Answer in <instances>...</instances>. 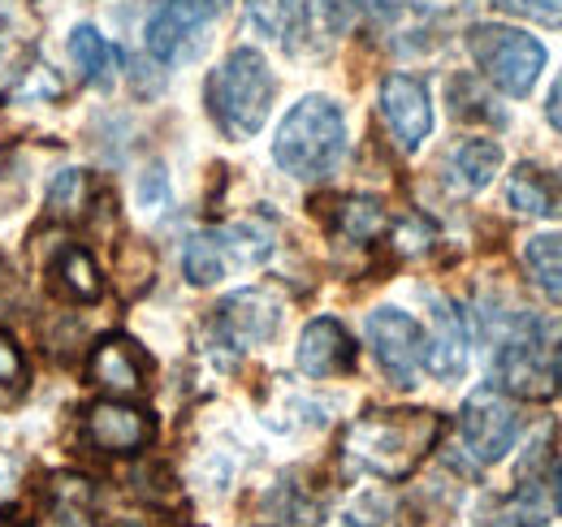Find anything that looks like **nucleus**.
<instances>
[{
	"instance_id": "39448f33",
	"label": "nucleus",
	"mask_w": 562,
	"mask_h": 527,
	"mask_svg": "<svg viewBox=\"0 0 562 527\" xmlns=\"http://www.w3.org/2000/svg\"><path fill=\"white\" fill-rule=\"evenodd\" d=\"M468 53L476 69L490 78L502 96H528L546 69V48L541 40L515 31V26H502V22H481L468 31Z\"/></svg>"
},
{
	"instance_id": "a878e982",
	"label": "nucleus",
	"mask_w": 562,
	"mask_h": 527,
	"mask_svg": "<svg viewBox=\"0 0 562 527\" xmlns=\"http://www.w3.org/2000/svg\"><path fill=\"white\" fill-rule=\"evenodd\" d=\"M502 13L528 18L537 26H562V0H493Z\"/></svg>"
},
{
	"instance_id": "ddd939ff",
	"label": "nucleus",
	"mask_w": 562,
	"mask_h": 527,
	"mask_svg": "<svg viewBox=\"0 0 562 527\" xmlns=\"http://www.w3.org/2000/svg\"><path fill=\"white\" fill-rule=\"evenodd\" d=\"M87 377L104 394L135 397L147 385V359L131 337H104V341H95V350L87 359Z\"/></svg>"
},
{
	"instance_id": "cd10ccee",
	"label": "nucleus",
	"mask_w": 562,
	"mask_h": 527,
	"mask_svg": "<svg viewBox=\"0 0 562 527\" xmlns=\"http://www.w3.org/2000/svg\"><path fill=\"white\" fill-rule=\"evenodd\" d=\"M139 199L147 212H160V208L169 203V178H165V169H147V173H143Z\"/></svg>"
},
{
	"instance_id": "b1692460",
	"label": "nucleus",
	"mask_w": 562,
	"mask_h": 527,
	"mask_svg": "<svg viewBox=\"0 0 562 527\" xmlns=\"http://www.w3.org/2000/svg\"><path fill=\"white\" fill-rule=\"evenodd\" d=\"M48 208H53V216H61V221L87 216V173H82V169H66V173L53 182V191H48Z\"/></svg>"
},
{
	"instance_id": "c9c22d12",
	"label": "nucleus",
	"mask_w": 562,
	"mask_h": 527,
	"mask_svg": "<svg viewBox=\"0 0 562 527\" xmlns=\"http://www.w3.org/2000/svg\"><path fill=\"white\" fill-rule=\"evenodd\" d=\"M0 527H22V524H0Z\"/></svg>"
},
{
	"instance_id": "0eeeda50",
	"label": "nucleus",
	"mask_w": 562,
	"mask_h": 527,
	"mask_svg": "<svg viewBox=\"0 0 562 527\" xmlns=\"http://www.w3.org/2000/svg\"><path fill=\"white\" fill-rule=\"evenodd\" d=\"M368 346H372V355H376V363H381V372L394 381V385H416V377H420L424 368V329L420 321H412L407 312H398V307H376L372 316H368Z\"/></svg>"
},
{
	"instance_id": "5701e85b",
	"label": "nucleus",
	"mask_w": 562,
	"mask_h": 527,
	"mask_svg": "<svg viewBox=\"0 0 562 527\" xmlns=\"http://www.w3.org/2000/svg\"><path fill=\"white\" fill-rule=\"evenodd\" d=\"M225 247H221V238L216 234H195V238H187V247H182V272H187V281H195V285H212V281H221L225 277Z\"/></svg>"
},
{
	"instance_id": "1a4fd4ad",
	"label": "nucleus",
	"mask_w": 562,
	"mask_h": 527,
	"mask_svg": "<svg viewBox=\"0 0 562 527\" xmlns=\"http://www.w3.org/2000/svg\"><path fill=\"white\" fill-rule=\"evenodd\" d=\"M225 9L229 0H160L147 18V53L160 61H182Z\"/></svg>"
},
{
	"instance_id": "4468645a",
	"label": "nucleus",
	"mask_w": 562,
	"mask_h": 527,
	"mask_svg": "<svg viewBox=\"0 0 562 527\" xmlns=\"http://www.w3.org/2000/svg\"><path fill=\"white\" fill-rule=\"evenodd\" d=\"M424 368L441 381H454L463 377L468 368V329H463V316L450 307V303H432V329L424 333Z\"/></svg>"
},
{
	"instance_id": "393cba45",
	"label": "nucleus",
	"mask_w": 562,
	"mask_h": 527,
	"mask_svg": "<svg viewBox=\"0 0 562 527\" xmlns=\"http://www.w3.org/2000/svg\"><path fill=\"white\" fill-rule=\"evenodd\" d=\"M26 44L0 22V96L9 91V87H18V78L26 74Z\"/></svg>"
},
{
	"instance_id": "9b49d317",
	"label": "nucleus",
	"mask_w": 562,
	"mask_h": 527,
	"mask_svg": "<svg viewBox=\"0 0 562 527\" xmlns=\"http://www.w3.org/2000/svg\"><path fill=\"white\" fill-rule=\"evenodd\" d=\"M281 325V303L269 290H238L216 307V329L234 350L265 346Z\"/></svg>"
},
{
	"instance_id": "423d86ee",
	"label": "nucleus",
	"mask_w": 562,
	"mask_h": 527,
	"mask_svg": "<svg viewBox=\"0 0 562 527\" xmlns=\"http://www.w3.org/2000/svg\"><path fill=\"white\" fill-rule=\"evenodd\" d=\"M519 433H524V415L502 390H481V394L468 397L463 411H459V437H463L468 455L481 467H493V462L506 459L515 450Z\"/></svg>"
},
{
	"instance_id": "f257e3e1",
	"label": "nucleus",
	"mask_w": 562,
	"mask_h": 527,
	"mask_svg": "<svg viewBox=\"0 0 562 527\" xmlns=\"http://www.w3.org/2000/svg\"><path fill=\"white\" fill-rule=\"evenodd\" d=\"M441 437L437 411H368L342 433V455L376 480H407Z\"/></svg>"
},
{
	"instance_id": "6e6552de",
	"label": "nucleus",
	"mask_w": 562,
	"mask_h": 527,
	"mask_svg": "<svg viewBox=\"0 0 562 527\" xmlns=\"http://www.w3.org/2000/svg\"><path fill=\"white\" fill-rule=\"evenodd\" d=\"M82 437L95 455H109V459H131L151 446L156 437V424L151 415L131 406L126 397H104V402H91L87 415H82Z\"/></svg>"
},
{
	"instance_id": "412c9836",
	"label": "nucleus",
	"mask_w": 562,
	"mask_h": 527,
	"mask_svg": "<svg viewBox=\"0 0 562 527\" xmlns=\"http://www.w3.org/2000/svg\"><path fill=\"white\" fill-rule=\"evenodd\" d=\"M70 61H74V69L82 74V82H95V87H104V82H109V74H113V61H117V53L109 48V40H104L95 26H74Z\"/></svg>"
},
{
	"instance_id": "aec40b11",
	"label": "nucleus",
	"mask_w": 562,
	"mask_h": 527,
	"mask_svg": "<svg viewBox=\"0 0 562 527\" xmlns=\"http://www.w3.org/2000/svg\"><path fill=\"white\" fill-rule=\"evenodd\" d=\"M334 225H338V234H342L347 243H355V247H368V243H376V238L385 234L390 216H385L381 199L351 195V199H342V203H338Z\"/></svg>"
},
{
	"instance_id": "9d476101",
	"label": "nucleus",
	"mask_w": 562,
	"mask_h": 527,
	"mask_svg": "<svg viewBox=\"0 0 562 527\" xmlns=\"http://www.w3.org/2000/svg\"><path fill=\"white\" fill-rule=\"evenodd\" d=\"M381 117L394 134V143L403 152L424 147V138L432 134V100L428 87L412 74H390L381 82Z\"/></svg>"
},
{
	"instance_id": "7c9ffc66",
	"label": "nucleus",
	"mask_w": 562,
	"mask_h": 527,
	"mask_svg": "<svg viewBox=\"0 0 562 527\" xmlns=\"http://www.w3.org/2000/svg\"><path fill=\"white\" fill-rule=\"evenodd\" d=\"M40 527H87V524H82V515H78V511L61 506V511H53V515H48Z\"/></svg>"
},
{
	"instance_id": "c85d7f7f",
	"label": "nucleus",
	"mask_w": 562,
	"mask_h": 527,
	"mask_svg": "<svg viewBox=\"0 0 562 527\" xmlns=\"http://www.w3.org/2000/svg\"><path fill=\"white\" fill-rule=\"evenodd\" d=\"M394 238H398V251H403V256H416V251H424V247L432 243V234H428V225H424V221H407V225H398V229H394Z\"/></svg>"
},
{
	"instance_id": "473e14b6",
	"label": "nucleus",
	"mask_w": 562,
	"mask_h": 527,
	"mask_svg": "<svg viewBox=\"0 0 562 527\" xmlns=\"http://www.w3.org/2000/svg\"><path fill=\"white\" fill-rule=\"evenodd\" d=\"M329 527H372L368 519H359V515H342V519H334Z\"/></svg>"
},
{
	"instance_id": "bb28decb",
	"label": "nucleus",
	"mask_w": 562,
	"mask_h": 527,
	"mask_svg": "<svg viewBox=\"0 0 562 527\" xmlns=\"http://www.w3.org/2000/svg\"><path fill=\"white\" fill-rule=\"evenodd\" d=\"M26 381V359H22V346L0 329V385H18L22 390Z\"/></svg>"
},
{
	"instance_id": "20e7f679",
	"label": "nucleus",
	"mask_w": 562,
	"mask_h": 527,
	"mask_svg": "<svg viewBox=\"0 0 562 527\" xmlns=\"http://www.w3.org/2000/svg\"><path fill=\"white\" fill-rule=\"evenodd\" d=\"M497 385L506 394L546 402L562 390V333L537 316L510 321L497 346Z\"/></svg>"
},
{
	"instance_id": "f3484780",
	"label": "nucleus",
	"mask_w": 562,
	"mask_h": 527,
	"mask_svg": "<svg viewBox=\"0 0 562 527\" xmlns=\"http://www.w3.org/2000/svg\"><path fill=\"white\" fill-rule=\"evenodd\" d=\"M247 13L269 40H278L285 48H299L307 35L312 0H247Z\"/></svg>"
},
{
	"instance_id": "f03ea898",
	"label": "nucleus",
	"mask_w": 562,
	"mask_h": 527,
	"mask_svg": "<svg viewBox=\"0 0 562 527\" xmlns=\"http://www.w3.org/2000/svg\"><path fill=\"white\" fill-rule=\"evenodd\" d=\"M342 152H347V117L325 96H303L285 113L273 138V160L290 178H303V182L334 173Z\"/></svg>"
},
{
	"instance_id": "f704fd0d",
	"label": "nucleus",
	"mask_w": 562,
	"mask_h": 527,
	"mask_svg": "<svg viewBox=\"0 0 562 527\" xmlns=\"http://www.w3.org/2000/svg\"><path fill=\"white\" fill-rule=\"evenodd\" d=\"M0 281H4V260H0Z\"/></svg>"
},
{
	"instance_id": "2eb2a0df",
	"label": "nucleus",
	"mask_w": 562,
	"mask_h": 527,
	"mask_svg": "<svg viewBox=\"0 0 562 527\" xmlns=\"http://www.w3.org/2000/svg\"><path fill=\"white\" fill-rule=\"evenodd\" d=\"M502 169V147L493 138H463L450 156H446V182L463 195L485 191Z\"/></svg>"
},
{
	"instance_id": "4be33fe9",
	"label": "nucleus",
	"mask_w": 562,
	"mask_h": 527,
	"mask_svg": "<svg viewBox=\"0 0 562 527\" xmlns=\"http://www.w3.org/2000/svg\"><path fill=\"white\" fill-rule=\"evenodd\" d=\"M216 238H221L225 260L229 264H247V268H251V264H260L273 256V229L260 225V221H238V225L221 229Z\"/></svg>"
},
{
	"instance_id": "c756f323",
	"label": "nucleus",
	"mask_w": 562,
	"mask_h": 527,
	"mask_svg": "<svg viewBox=\"0 0 562 527\" xmlns=\"http://www.w3.org/2000/svg\"><path fill=\"white\" fill-rule=\"evenodd\" d=\"M546 117H550V126L562 134V69H559V78H554V87H550V100H546Z\"/></svg>"
},
{
	"instance_id": "f8f14e48",
	"label": "nucleus",
	"mask_w": 562,
	"mask_h": 527,
	"mask_svg": "<svg viewBox=\"0 0 562 527\" xmlns=\"http://www.w3.org/2000/svg\"><path fill=\"white\" fill-rule=\"evenodd\" d=\"M299 372L325 381V377H342L355 368V337L342 329V321L334 316H316L307 329L299 333V350H294Z\"/></svg>"
},
{
	"instance_id": "dca6fc26",
	"label": "nucleus",
	"mask_w": 562,
	"mask_h": 527,
	"mask_svg": "<svg viewBox=\"0 0 562 527\" xmlns=\"http://www.w3.org/2000/svg\"><path fill=\"white\" fill-rule=\"evenodd\" d=\"M506 203L524 216H559L562 212V182L537 165H519L506 182Z\"/></svg>"
},
{
	"instance_id": "6ab92c4d",
	"label": "nucleus",
	"mask_w": 562,
	"mask_h": 527,
	"mask_svg": "<svg viewBox=\"0 0 562 527\" xmlns=\"http://www.w3.org/2000/svg\"><path fill=\"white\" fill-rule=\"evenodd\" d=\"M524 268L532 285L562 307V234H537L524 243Z\"/></svg>"
},
{
	"instance_id": "7ed1b4c3",
	"label": "nucleus",
	"mask_w": 562,
	"mask_h": 527,
	"mask_svg": "<svg viewBox=\"0 0 562 527\" xmlns=\"http://www.w3.org/2000/svg\"><path fill=\"white\" fill-rule=\"evenodd\" d=\"M278 78L256 48H234L209 78V113L229 138H251L269 122Z\"/></svg>"
},
{
	"instance_id": "a211bd4d",
	"label": "nucleus",
	"mask_w": 562,
	"mask_h": 527,
	"mask_svg": "<svg viewBox=\"0 0 562 527\" xmlns=\"http://www.w3.org/2000/svg\"><path fill=\"white\" fill-rule=\"evenodd\" d=\"M48 272H53V290L70 303H95L104 294V277L82 247H61Z\"/></svg>"
},
{
	"instance_id": "72a5a7b5",
	"label": "nucleus",
	"mask_w": 562,
	"mask_h": 527,
	"mask_svg": "<svg viewBox=\"0 0 562 527\" xmlns=\"http://www.w3.org/2000/svg\"><path fill=\"white\" fill-rule=\"evenodd\" d=\"M502 527H546V524H528V519H506Z\"/></svg>"
},
{
	"instance_id": "2f4dec72",
	"label": "nucleus",
	"mask_w": 562,
	"mask_h": 527,
	"mask_svg": "<svg viewBox=\"0 0 562 527\" xmlns=\"http://www.w3.org/2000/svg\"><path fill=\"white\" fill-rule=\"evenodd\" d=\"M550 489H554V506L562 511V462L554 467V475H550Z\"/></svg>"
}]
</instances>
